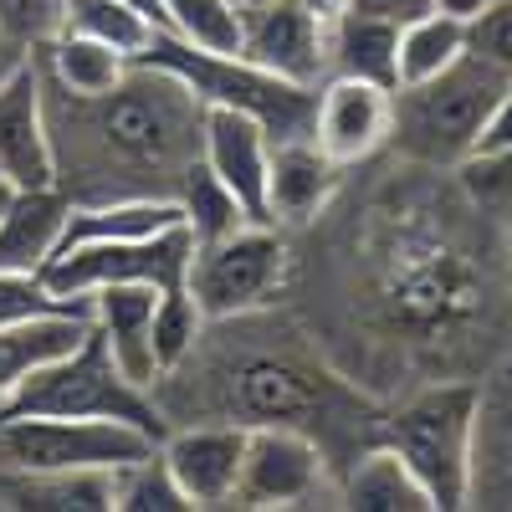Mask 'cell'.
Wrapping results in <instances>:
<instances>
[{
    "label": "cell",
    "mask_w": 512,
    "mask_h": 512,
    "mask_svg": "<svg viewBox=\"0 0 512 512\" xmlns=\"http://www.w3.org/2000/svg\"><path fill=\"white\" fill-rule=\"evenodd\" d=\"M180 364L195 369V384L154 379L149 390L164 425H175L180 415L226 420V425H297L313 441H323V451L333 436L369 431L364 395H354L338 374L313 364L297 344L267 349L246 338V344H231V349H205V333H200V344Z\"/></svg>",
    "instance_id": "obj_1"
},
{
    "label": "cell",
    "mask_w": 512,
    "mask_h": 512,
    "mask_svg": "<svg viewBox=\"0 0 512 512\" xmlns=\"http://www.w3.org/2000/svg\"><path fill=\"white\" fill-rule=\"evenodd\" d=\"M62 98V93H57ZM77 118V154L98 175L134 180L154 175L175 180L200 159V113L205 103L190 93V82L154 62H134L128 77L103 98H67ZM159 195V190H154Z\"/></svg>",
    "instance_id": "obj_2"
},
{
    "label": "cell",
    "mask_w": 512,
    "mask_h": 512,
    "mask_svg": "<svg viewBox=\"0 0 512 512\" xmlns=\"http://www.w3.org/2000/svg\"><path fill=\"white\" fill-rule=\"evenodd\" d=\"M379 303L395 328L415 338H441L477 318L482 287L477 272L446 246V236L425 226H395L390 251H384V287Z\"/></svg>",
    "instance_id": "obj_3"
},
{
    "label": "cell",
    "mask_w": 512,
    "mask_h": 512,
    "mask_svg": "<svg viewBox=\"0 0 512 512\" xmlns=\"http://www.w3.org/2000/svg\"><path fill=\"white\" fill-rule=\"evenodd\" d=\"M472 420L477 384H431L379 425V441L395 446L405 466L431 492L436 512L472 507Z\"/></svg>",
    "instance_id": "obj_4"
},
{
    "label": "cell",
    "mask_w": 512,
    "mask_h": 512,
    "mask_svg": "<svg viewBox=\"0 0 512 512\" xmlns=\"http://www.w3.org/2000/svg\"><path fill=\"white\" fill-rule=\"evenodd\" d=\"M512 88L502 72H492L487 62H477L466 52L456 67H446L431 82H415V88H395V128L390 139L420 159V164H461L472 154L482 123L492 113V103Z\"/></svg>",
    "instance_id": "obj_5"
},
{
    "label": "cell",
    "mask_w": 512,
    "mask_h": 512,
    "mask_svg": "<svg viewBox=\"0 0 512 512\" xmlns=\"http://www.w3.org/2000/svg\"><path fill=\"white\" fill-rule=\"evenodd\" d=\"M287 277V241L272 221H246L231 236L200 241L190 256V297L205 323H231L262 313Z\"/></svg>",
    "instance_id": "obj_6"
},
{
    "label": "cell",
    "mask_w": 512,
    "mask_h": 512,
    "mask_svg": "<svg viewBox=\"0 0 512 512\" xmlns=\"http://www.w3.org/2000/svg\"><path fill=\"white\" fill-rule=\"evenodd\" d=\"M231 507L277 512V507H338V477L323 441L297 425H246L241 477Z\"/></svg>",
    "instance_id": "obj_7"
},
{
    "label": "cell",
    "mask_w": 512,
    "mask_h": 512,
    "mask_svg": "<svg viewBox=\"0 0 512 512\" xmlns=\"http://www.w3.org/2000/svg\"><path fill=\"white\" fill-rule=\"evenodd\" d=\"M190 256H195V236L185 226H169L134 241H88V246L57 251L41 267V277L57 297H88L113 282H149L164 292V287H185Z\"/></svg>",
    "instance_id": "obj_8"
},
{
    "label": "cell",
    "mask_w": 512,
    "mask_h": 512,
    "mask_svg": "<svg viewBox=\"0 0 512 512\" xmlns=\"http://www.w3.org/2000/svg\"><path fill=\"white\" fill-rule=\"evenodd\" d=\"M390 128H395V88H384V82L328 72L313 88V128H308V139L338 169L364 164L369 154H379L384 144H390Z\"/></svg>",
    "instance_id": "obj_9"
},
{
    "label": "cell",
    "mask_w": 512,
    "mask_h": 512,
    "mask_svg": "<svg viewBox=\"0 0 512 512\" xmlns=\"http://www.w3.org/2000/svg\"><path fill=\"white\" fill-rule=\"evenodd\" d=\"M251 67H262L297 88H318L328 77V21L308 0H267L241 11V52Z\"/></svg>",
    "instance_id": "obj_10"
},
{
    "label": "cell",
    "mask_w": 512,
    "mask_h": 512,
    "mask_svg": "<svg viewBox=\"0 0 512 512\" xmlns=\"http://www.w3.org/2000/svg\"><path fill=\"white\" fill-rule=\"evenodd\" d=\"M0 180L11 190L57 185V144L47 118V77L36 57H26L0 82Z\"/></svg>",
    "instance_id": "obj_11"
},
{
    "label": "cell",
    "mask_w": 512,
    "mask_h": 512,
    "mask_svg": "<svg viewBox=\"0 0 512 512\" xmlns=\"http://www.w3.org/2000/svg\"><path fill=\"white\" fill-rule=\"evenodd\" d=\"M241 451H246V425H226V420L169 425L159 441V456L190 507H231Z\"/></svg>",
    "instance_id": "obj_12"
},
{
    "label": "cell",
    "mask_w": 512,
    "mask_h": 512,
    "mask_svg": "<svg viewBox=\"0 0 512 512\" xmlns=\"http://www.w3.org/2000/svg\"><path fill=\"white\" fill-rule=\"evenodd\" d=\"M200 164L216 175L251 221H267V164H272V134L251 113L205 103L200 113Z\"/></svg>",
    "instance_id": "obj_13"
},
{
    "label": "cell",
    "mask_w": 512,
    "mask_h": 512,
    "mask_svg": "<svg viewBox=\"0 0 512 512\" xmlns=\"http://www.w3.org/2000/svg\"><path fill=\"white\" fill-rule=\"evenodd\" d=\"M154 303H159V287L149 282H113V287H98L88 292V318L98 328V338L108 344L118 374L128 384H149L159 379V364H154Z\"/></svg>",
    "instance_id": "obj_14"
},
{
    "label": "cell",
    "mask_w": 512,
    "mask_h": 512,
    "mask_svg": "<svg viewBox=\"0 0 512 512\" xmlns=\"http://www.w3.org/2000/svg\"><path fill=\"white\" fill-rule=\"evenodd\" d=\"M472 502L512 507V354L477 384L472 420Z\"/></svg>",
    "instance_id": "obj_15"
},
{
    "label": "cell",
    "mask_w": 512,
    "mask_h": 512,
    "mask_svg": "<svg viewBox=\"0 0 512 512\" xmlns=\"http://www.w3.org/2000/svg\"><path fill=\"white\" fill-rule=\"evenodd\" d=\"M344 169H338L313 139H282L272 144L267 164V221L272 226H303L333 200Z\"/></svg>",
    "instance_id": "obj_16"
},
{
    "label": "cell",
    "mask_w": 512,
    "mask_h": 512,
    "mask_svg": "<svg viewBox=\"0 0 512 512\" xmlns=\"http://www.w3.org/2000/svg\"><path fill=\"white\" fill-rule=\"evenodd\" d=\"M180 221L175 195H108V200H72V216L62 226L57 251L88 246V241H134V236H154ZM52 251V256H57Z\"/></svg>",
    "instance_id": "obj_17"
},
{
    "label": "cell",
    "mask_w": 512,
    "mask_h": 512,
    "mask_svg": "<svg viewBox=\"0 0 512 512\" xmlns=\"http://www.w3.org/2000/svg\"><path fill=\"white\" fill-rule=\"evenodd\" d=\"M338 507L354 512H436L431 492L405 466V456L384 441H369L338 477Z\"/></svg>",
    "instance_id": "obj_18"
},
{
    "label": "cell",
    "mask_w": 512,
    "mask_h": 512,
    "mask_svg": "<svg viewBox=\"0 0 512 512\" xmlns=\"http://www.w3.org/2000/svg\"><path fill=\"white\" fill-rule=\"evenodd\" d=\"M72 216V195L62 185L47 190H16L6 216H0V267L41 272L52 262V251L62 241V226Z\"/></svg>",
    "instance_id": "obj_19"
},
{
    "label": "cell",
    "mask_w": 512,
    "mask_h": 512,
    "mask_svg": "<svg viewBox=\"0 0 512 512\" xmlns=\"http://www.w3.org/2000/svg\"><path fill=\"white\" fill-rule=\"evenodd\" d=\"M41 77H47V88H57L62 98H103L113 93L118 82L128 77V62L123 52L103 47V41L82 36V31H57L41 52H31Z\"/></svg>",
    "instance_id": "obj_20"
},
{
    "label": "cell",
    "mask_w": 512,
    "mask_h": 512,
    "mask_svg": "<svg viewBox=\"0 0 512 512\" xmlns=\"http://www.w3.org/2000/svg\"><path fill=\"white\" fill-rule=\"evenodd\" d=\"M395 41H400V21L349 6L344 16L328 21V72L395 88Z\"/></svg>",
    "instance_id": "obj_21"
},
{
    "label": "cell",
    "mask_w": 512,
    "mask_h": 512,
    "mask_svg": "<svg viewBox=\"0 0 512 512\" xmlns=\"http://www.w3.org/2000/svg\"><path fill=\"white\" fill-rule=\"evenodd\" d=\"M88 328H93L88 313H52V318H36V323L0 328V400H6L36 364L77 349L82 338H88Z\"/></svg>",
    "instance_id": "obj_22"
},
{
    "label": "cell",
    "mask_w": 512,
    "mask_h": 512,
    "mask_svg": "<svg viewBox=\"0 0 512 512\" xmlns=\"http://www.w3.org/2000/svg\"><path fill=\"white\" fill-rule=\"evenodd\" d=\"M466 57V21H451L441 11H420L410 21H400V41H395V88H415L431 82L446 67H456Z\"/></svg>",
    "instance_id": "obj_23"
},
{
    "label": "cell",
    "mask_w": 512,
    "mask_h": 512,
    "mask_svg": "<svg viewBox=\"0 0 512 512\" xmlns=\"http://www.w3.org/2000/svg\"><path fill=\"white\" fill-rule=\"evenodd\" d=\"M159 31L210 57L241 52V11L231 0H159Z\"/></svg>",
    "instance_id": "obj_24"
},
{
    "label": "cell",
    "mask_w": 512,
    "mask_h": 512,
    "mask_svg": "<svg viewBox=\"0 0 512 512\" xmlns=\"http://www.w3.org/2000/svg\"><path fill=\"white\" fill-rule=\"evenodd\" d=\"M67 31L103 41V47L123 52L128 62H139L149 52V41L159 36L154 16L134 6V0H67Z\"/></svg>",
    "instance_id": "obj_25"
},
{
    "label": "cell",
    "mask_w": 512,
    "mask_h": 512,
    "mask_svg": "<svg viewBox=\"0 0 512 512\" xmlns=\"http://www.w3.org/2000/svg\"><path fill=\"white\" fill-rule=\"evenodd\" d=\"M175 205H180V221H185V231L195 236V246H200V241H216V236H231L236 226L251 221L246 210H241V200H236L216 175H210L200 159L180 175V185H175Z\"/></svg>",
    "instance_id": "obj_26"
},
{
    "label": "cell",
    "mask_w": 512,
    "mask_h": 512,
    "mask_svg": "<svg viewBox=\"0 0 512 512\" xmlns=\"http://www.w3.org/2000/svg\"><path fill=\"white\" fill-rule=\"evenodd\" d=\"M113 512H190V502L175 487V477H169L159 446L113 466Z\"/></svg>",
    "instance_id": "obj_27"
},
{
    "label": "cell",
    "mask_w": 512,
    "mask_h": 512,
    "mask_svg": "<svg viewBox=\"0 0 512 512\" xmlns=\"http://www.w3.org/2000/svg\"><path fill=\"white\" fill-rule=\"evenodd\" d=\"M205 328L210 323L195 308L190 287H164L159 303H154V364H159V374H169L180 359H190V349L200 344ZM149 390H154V384H149Z\"/></svg>",
    "instance_id": "obj_28"
},
{
    "label": "cell",
    "mask_w": 512,
    "mask_h": 512,
    "mask_svg": "<svg viewBox=\"0 0 512 512\" xmlns=\"http://www.w3.org/2000/svg\"><path fill=\"white\" fill-rule=\"evenodd\" d=\"M52 313H88V297H57L41 272L0 267V328L36 323V318H52Z\"/></svg>",
    "instance_id": "obj_29"
},
{
    "label": "cell",
    "mask_w": 512,
    "mask_h": 512,
    "mask_svg": "<svg viewBox=\"0 0 512 512\" xmlns=\"http://www.w3.org/2000/svg\"><path fill=\"white\" fill-rule=\"evenodd\" d=\"M0 26L21 52H41L57 31H67V0H0Z\"/></svg>",
    "instance_id": "obj_30"
},
{
    "label": "cell",
    "mask_w": 512,
    "mask_h": 512,
    "mask_svg": "<svg viewBox=\"0 0 512 512\" xmlns=\"http://www.w3.org/2000/svg\"><path fill=\"white\" fill-rule=\"evenodd\" d=\"M466 52L512 82V0H492L482 16L466 21Z\"/></svg>",
    "instance_id": "obj_31"
},
{
    "label": "cell",
    "mask_w": 512,
    "mask_h": 512,
    "mask_svg": "<svg viewBox=\"0 0 512 512\" xmlns=\"http://www.w3.org/2000/svg\"><path fill=\"white\" fill-rule=\"evenodd\" d=\"M461 190L477 205H512V149H492V154H466L456 164Z\"/></svg>",
    "instance_id": "obj_32"
},
{
    "label": "cell",
    "mask_w": 512,
    "mask_h": 512,
    "mask_svg": "<svg viewBox=\"0 0 512 512\" xmlns=\"http://www.w3.org/2000/svg\"><path fill=\"white\" fill-rule=\"evenodd\" d=\"M354 11H374V16H390V21H410L420 11H431V0H349Z\"/></svg>",
    "instance_id": "obj_33"
},
{
    "label": "cell",
    "mask_w": 512,
    "mask_h": 512,
    "mask_svg": "<svg viewBox=\"0 0 512 512\" xmlns=\"http://www.w3.org/2000/svg\"><path fill=\"white\" fill-rule=\"evenodd\" d=\"M492 6V0H431V11H441V16H451V21H472V16H482Z\"/></svg>",
    "instance_id": "obj_34"
},
{
    "label": "cell",
    "mask_w": 512,
    "mask_h": 512,
    "mask_svg": "<svg viewBox=\"0 0 512 512\" xmlns=\"http://www.w3.org/2000/svg\"><path fill=\"white\" fill-rule=\"evenodd\" d=\"M26 57H31V52H21L16 41L6 36V26H0V82H6V77H11V72H16V67L26 62Z\"/></svg>",
    "instance_id": "obj_35"
},
{
    "label": "cell",
    "mask_w": 512,
    "mask_h": 512,
    "mask_svg": "<svg viewBox=\"0 0 512 512\" xmlns=\"http://www.w3.org/2000/svg\"><path fill=\"white\" fill-rule=\"evenodd\" d=\"M308 6H313L323 21H333V16H344V11H349V0H308Z\"/></svg>",
    "instance_id": "obj_36"
},
{
    "label": "cell",
    "mask_w": 512,
    "mask_h": 512,
    "mask_svg": "<svg viewBox=\"0 0 512 512\" xmlns=\"http://www.w3.org/2000/svg\"><path fill=\"white\" fill-rule=\"evenodd\" d=\"M11 195H16V190H11L6 180H0V216H6V205H11Z\"/></svg>",
    "instance_id": "obj_37"
},
{
    "label": "cell",
    "mask_w": 512,
    "mask_h": 512,
    "mask_svg": "<svg viewBox=\"0 0 512 512\" xmlns=\"http://www.w3.org/2000/svg\"><path fill=\"white\" fill-rule=\"evenodd\" d=\"M236 11H251V6H267V0H231Z\"/></svg>",
    "instance_id": "obj_38"
},
{
    "label": "cell",
    "mask_w": 512,
    "mask_h": 512,
    "mask_svg": "<svg viewBox=\"0 0 512 512\" xmlns=\"http://www.w3.org/2000/svg\"><path fill=\"white\" fill-rule=\"evenodd\" d=\"M507 256H512V231H507Z\"/></svg>",
    "instance_id": "obj_39"
}]
</instances>
